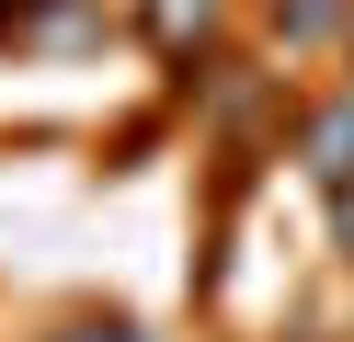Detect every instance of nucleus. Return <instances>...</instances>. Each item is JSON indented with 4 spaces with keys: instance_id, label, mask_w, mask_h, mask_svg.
<instances>
[{
    "instance_id": "f03ea898",
    "label": "nucleus",
    "mask_w": 354,
    "mask_h": 342,
    "mask_svg": "<svg viewBox=\"0 0 354 342\" xmlns=\"http://www.w3.org/2000/svg\"><path fill=\"white\" fill-rule=\"evenodd\" d=\"M308 171H320V182H354V103L331 114L320 137H308Z\"/></svg>"
},
{
    "instance_id": "7ed1b4c3",
    "label": "nucleus",
    "mask_w": 354,
    "mask_h": 342,
    "mask_svg": "<svg viewBox=\"0 0 354 342\" xmlns=\"http://www.w3.org/2000/svg\"><path fill=\"white\" fill-rule=\"evenodd\" d=\"M331 12H343V0H274V23H286L297 46H308V35H331Z\"/></svg>"
},
{
    "instance_id": "f257e3e1",
    "label": "nucleus",
    "mask_w": 354,
    "mask_h": 342,
    "mask_svg": "<svg viewBox=\"0 0 354 342\" xmlns=\"http://www.w3.org/2000/svg\"><path fill=\"white\" fill-rule=\"evenodd\" d=\"M149 35L183 57V46H206V35H217V0H149Z\"/></svg>"
},
{
    "instance_id": "20e7f679",
    "label": "nucleus",
    "mask_w": 354,
    "mask_h": 342,
    "mask_svg": "<svg viewBox=\"0 0 354 342\" xmlns=\"http://www.w3.org/2000/svg\"><path fill=\"white\" fill-rule=\"evenodd\" d=\"M69 342H138V331H126V319H80Z\"/></svg>"
}]
</instances>
